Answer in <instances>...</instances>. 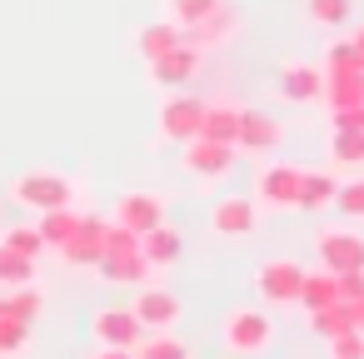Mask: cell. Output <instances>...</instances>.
Returning a JSON list of instances; mask_svg holds the SVG:
<instances>
[{
    "instance_id": "6da1fadb",
    "label": "cell",
    "mask_w": 364,
    "mask_h": 359,
    "mask_svg": "<svg viewBox=\"0 0 364 359\" xmlns=\"http://www.w3.org/2000/svg\"><path fill=\"white\" fill-rule=\"evenodd\" d=\"M220 344H225L235 359H259V354L274 344V319H269V309H255V304L230 309L225 324H220Z\"/></svg>"
},
{
    "instance_id": "7a4b0ae2",
    "label": "cell",
    "mask_w": 364,
    "mask_h": 359,
    "mask_svg": "<svg viewBox=\"0 0 364 359\" xmlns=\"http://www.w3.org/2000/svg\"><path fill=\"white\" fill-rule=\"evenodd\" d=\"M11 200L26 205V210H36V215H46V210L75 205V185H70V175H60V170H26V175L11 185Z\"/></svg>"
},
{
    "instance_id": "3957f363",
    "label": "cell",
    "mask_w": 364,
    "mask_h": 359,
    "mask_svg": "<svg viewBox=\"0 0 364 359\" xmlns=\"http://www.w3.org/2000/svg\"><path fill=\"white\" fill-rule=\"evenodd\" d=\"M180 165L200 180V185H215V180H225L235 165H240V150L235 145H225V140H210V135H195V140H185L180 145Z\"/></svg>"
},
{
    "instance_id": "277c9868",
    "label": "cell",
    "mask_w": 364,
    "mask_h": 359,
    "mask_svg": "<svg viewBox=\"0 0 364 359\" xmlns=\"http://www.w3.org/2000/svg\"><path fill=\"white\" fill-rule=\"evenodd\" d=\"M299 284H304L299 259H264L255 269V289H259L264 304H299Z\"/></svg>"
},
{
    "instance_id": "5b68a950",
    "label": "cell",
    "mask_w": 364,
    "mask_h": 359,
    "mask_svg": "<svg viewBox=\"0 0 364 359\" xmlns=\"http://www.w3.org/2000/svg\"><path fill=\"white\" fill-rule=\"evenodd\" d=\"M155 120H160V140L185 145V140H195L200 125H205V100H195V95H170Z\"/></svg>"
},
{
    "instance_id": "8992f818",
    "label": "cell",
    "mask_w": 364,
    "mask_h": 359,
    "mask_svg": "<svg viewBox=\"0 0 364 359\" xmlns=\"http://www.w3.org/2000/svg\"><path fill=\"white\" fill-rule=\"evenodd\" d=\"M299 165H264L259 185H255V205L259 210H294L299 205Z\"/></svg>"
},
{
    "instance_id": "52a82bcc",
    "label": "cell",
    "mask_w": 364,
    "mask_h": 359,
    "mask_svg": "<svg viewBox=\"0 0 364 359\" xmlns=\"http://www.w3.org/2000/svg\"><path fill=\"white\" fill-rule=\"evenodd\" d=\"M274 90H279V100H289V105H319V100H324V70L309 65V60H289V65H279Z\"/></svg>"
},
{
    "instance_id": "ba28073f",
    "label": "cell",
    "mask_w": 364,
    "mask_h": 359,
    "mask_svg": "<svg viewBox=\"0 0 364 359\" xmlns=\"http://www.w3.org/2000/svg\"><path fill=\"white\" fill-rule=\"evenodd\" d=\"M105 225H110V220L85 215V220H80V230H75L55 254H60L65 264H75V269H95V264L105 259Z\"/></svg>"
},
{
    "instance_id": "9c48e42d",
    "label": "cell",
    "mask_w": 364,
    "mask_h": 359,
    "mask_svg": "<svg viewBox=\"0 0 364 359\" xmlns=\"http://www.w3.org/2000/svg\"><path fill=\"white\" fill-rule=\"evenodd\" d=\"M279 140H284V130L269 110H240V135H235L240 155H274Z\"/></svg>"
},
{
    "instance_id": "30bf717a",
    "label": "cell",
    "mask_w": 364,
    "mask_h": 359,
    "mask_svg": "<svg viewBox=\"0 0 364 359\" xmlns=\"http://www.w3.org/2000/svg\"><path fill=\"white\" fill-rule=\"evenodd\" d=\"M115 220L125 230H135V235H150L155 225H165V195H155V190H125L115 200Z\"/></svg>"
},
{
    "instance_id": "8fae6325",
    "label": "cell",
    "mask_w": 364,
    "mask_h": 359,
    "mask_svg": "<svg viewBox=\"0 0 364 359\" xmlns=\"http://www.w3.org/2000/svg\"><path fill=\"white\" fill-rule=\"evenodd\" d=\"M130 309H135V319H140L145 329H175L180 314H185L180 294H175V289H160V284H140V294H135Z\"/></svg>"
},
{
    "instance_id": "7c38bea8",
    "label": "cell",
    "mask_w": 364,
    "mask_h": 359,
    "mask_svg": "<svg viewBox=\"0 0 364 359\" xmlns=\"http://www.w3.org/2000/svg\"><path fill=\"white\" fill-rule=\"evenodd\" d=\"M319 264L344 274V269H364V235L359 230H319Z\"/></svg>"
},
{
    "instance_id": "4fadbf2b",
    "label": "cell",
    "mask_w": 364,
    "mask_h": 359,
    "mask_svg": "<svg viewBox=\"0 0 364 359\" xmlns=\"http://www.w3.org/2000/svg\"><path fill=\"white\" fill-rule=\"evenodd\" d=\"M90 329H95V344H110V349H135L140 339H145V324L135 319V309H100L95 319H90Z\"/></svg>"
},
{
    "instance_id": "5bb4252c",
    "label": "cell",
    "mask_w": 364,
    "mask_h": 359,
    "mask_svg": "<svg viewBox=\"0 0 364 359\" xmlns=\"http://www.w3.org/2000/svg\"><path fill=\"white\" fill-rule=\"evenodd\" d=\"M195 70H200V50L185 41V45H175L170 55L150 60V85H160V90H185V85L195 80Z\"/></svg>"
},
{
    "instance_id": "9a60e30c",
    "label": "cell",
    "mask_w": 364,
    "mask_h": 359,
    "mask_svg": "<svg viewBox=\"0 0 364 359\" xmlns=\"http://www.w3.org/2000/svg\"><path fill=\"white\" fill-rule=\"evenodd\" d=\"M210 225H215V235H225V240H245V235H255V225H259V205H255L250 195H225V200L215 205Z\"/></svg>"
},
{
    "instance_id": "2e32d148",
    "label": "cell",
    "mask_w": 364,
    "mask_h": 359,
    "mask_svg": "<svg viewBox=\"0 0 364 359\" xmlns=\"http://www.w3.org/2000/svg\"><path fill=\"white\" fill-rule=\"evenodd\" d=\"M95 269H100L110 284H130V289H140V284L155 279V264L145 259V250H115V254H105Z\"/></svg>"
},
{
    "instance_id": "e0dca14e",
    "label": "cell",
    "mask_w": 364,
    "mask_h": 359,
    "mask_svg": "<svg viewBox=\"0 0 364 359\" xmlns=\"http://www.w3.org/2000/svg\"><path fill=\"white\" fill-rule=\"evenodd\" d=\"M240 36V11L230 6V0H225V6L210 16V21H200V26H190L185 31V41L195 45V50H215V45H230Z\"/></svg>"
},
{
    "instance_id": "ac0fdd59",
    "label": "cell",
    "mask_w": 364,
    "mask_h": 359,
    "mask_svg": "<svg viewBox=\"0 0 364 359\" xmlns=\"http://www.w3.org/2000/svg\"><path fill=\"white\" fill-rule=\"evenodd\" d=\"M175 45H185V31L165 16V21H150V26H140L135 31V50H140V60L150 65V60H160V55H170Z\"/></svg>"
},
{
    "instance_id": "d6986e66",
    "label": "cell",
    "mask_w": 364,
    "mask_h": 359,
    "mask_svg": "<svg viewBox=\"0 0 364 359\" xmlns=\"http://www.w3.org/2000/svg\"><path fill=\"white\" fill-rule=\"evenodd\" d=\"M140 250H145V259H150L155 269H170V264L185 254V240H180V230L165 220V225H155L150 235H140Z\"/></svg>"
},
{
    "instance_id": "ffe728a7",
    "label": "cell",
    "mask_w": 364,
    "mask_h": 359,
    "mask_svg": "<svg viewBox=\"0 0 364 359\" xmlns=\"http://www.w3.org/2000/svg\"><path fill=\"white\" fill-rule=\"evenodd\" d=\"M324 105H329V110L364 105V65H359V70H334V75H324Z\"/></svg>"
},
{
    "instance_id": "44dd1931",
    "label": "cell",
    "mask_w": 364,
    "mask_h": 359,
    "mask_svg": "<svg viewBox=\"0 0 364 359\" xmlns=\"http://www.w3.org/2000/svg\"><path fill=\"white\" fill-rule=\"evenodd\" d=\"M80 220H85V215H80L75 205H60V210H46V215L36 220V230H41L46 250H60V245H65V240L80 230Z\"/></svg>"
},
{
    "instance_id": "7402d4cb",
    "label": "cell",
    "mask_w": 364,
    "mask_h": 359,
    "mask_svg": "<svg viewBox=\"0 0 364 359\" xmlns=\"http://www.w3.org/2000/svg\"><path fill=\"white\" fill-rule=\"evenodd\" d=\"M41 309H46V294H41V284H36V279H31V284H16V289L0 294V314H11V319L36 324V319H41Z\"/></svg>"
},
{
    "instance_id": "603a6c76",
    "label": "cell",
    "mask_w": 364,
    "mask_h": 359,
    "mask_svg": "<svg viewBox=\"0 0 364 359\" xmlns=\"http://www.w3.org/2000/svg\"><path fill=\"white\" fill-rule=\"evenodd\" d=\"M334 190H339V185H334L329 170H304V175H299V205H294V210H309V215H314V210H329V205H334Z\"/></svg>"
},
{
    "instance_id": "cb8c5ba5",
    "label": "cell",
    "mask_w": 364,
    "mask_h": 359,
    "mask_svg": "<svg viewBox=\"0 0 364 359\" xmlns=\"http://www.w3.org/2000/svg\"><path fill=\"white\" fill-rule=\"evenodd\" d=\"M200 135H210V140H225V145H235V135H240V105H230V100H205V125H200Z\"/></svg>"
},
{
    "instance_id": "d4e9b609",
    "label": "cell",
    "mask_w": 364,
    "mask_h": 359,
    "mask_svg": "<svg viewBox=\"0 0 364 359\" xmlns=\"http://www.w3.org/2000/svg\"><path fill=\"white\" fill-rule=\"evenodd\" d=\"M339 299V284H334V269H304V284H299V304H304V314L309 309H324V304H334Z\"/></svg>"
},
{
    "instance_id": "484cf974",
    "label": "cell",
    "mask_w": 364,
    "mask_h": 359,
    "mask_svg": "<svg viewBox=\"0 0 364 359\" xmlns=\"http://www.w3.org/2000/svg\"><path fill=\"white\" fill-rule=\"evenodd\" d=\"M135 359H190V344L175 329H145V339L135 344Z\"/></svg>"
},
{
    "instance_id": "4316f807",
    "label": "cell",
    "mask_w": 364,
    "mask_h": 359,
    "mask_svg": "<svg viewBox=\"0 0 364 359\" xmlns=\"http://www.w3.org/2000/svg\"><path fill=\"white\" fill-rule=\"evenodd\" d=\"M309 334H319V339H334V334H344V329H354V314H349V299H334V304H324V309H309Z\"/></svg>"
},
{
    "instance_id": "83f0119b",
    "label": "cell",
    "mask_w": 364,
    "mask_h": 359,
    "mask_svg": "<svg viewBox=\"0 0 364 359\" xmlns=\"http://www.w3.org/2000/svg\"><path fill=\"white\" fill-rule=\"evenodd\" d=\"M304 16L324 31H344L354 21V0H304Z\"/></svg>"
},
{
    "instance_id": "f1b7e54d",
    "label": "cell",
    "mask_w": 364,
    "mask_h": 359,
    "mask_svg": "<svg viewBox=\"0 0 364 359\" xmlns=\"http://www.w3.org/2000/svg\"><path fill=\"white\" fill-rule=\"evenodd\" d=\"M220 6H225V0H165V11H170V21H175L180 31H190V26L210 21Z\"/></svg>"
},
{
    "instance_id": "f546056e",
    "label": "cell",
    "mask_w": 364,
    "mask_h": 359,
    "mask_svg": "<svg viewBox=\"0 0 364 359\" xmlns=\"http://www.w3.org/2000/svg\"><path fill=\"white\" fill-rule=\"evenodd\" d=\"M329 160L334 165H364V130H329Z\"/></svg>"
},
{
    "instance_id": "4dcf8cb0",
    "label": "cell",
    "mask_w": 364,
    "mask_h": 359,
    "mask_svg": "<svg viewBox=\"0 0 364 359\" xmlns=\"http://www.w3.org/2000/svg\"><path fill=\"white\" fill-rule=\"evenodd\" d=\"M31 279H36V259H31V254H16V250L0 245V284L16 289V284H31Z\"/></svg>"
},
{
    "instance_id": "1f68e13d",
    "label": "cell",
    "mask_w": 364,
    "mask_h": 359,
    "mask_svg": "<svg viewBox=\"0 0 364 359\" xmlns=\"http://www.w3.org/2000/svg\"><path fill=\"white\" fill-rule=\"evenodd\" d=\"M0 245L16 250V254H31V259H41V254H46V240H41V230H36V225H11Z\"/></svg>"
},
{
    "instance_id": "d6a6232c",
    "label": "cell",
    "mask_w": 364,
    "mask_h": 359,
    "mask_svg": "<svg viewBox=\"0 0 364 359\" xmlns=\"http://www.w3.org/2000/svg\"><path fill=\"white\" fill-rule=\"evenodd\" d=\"M31 344V324L26 319H11V314H0V359H11Z\"/></svg>"
},
{
    "instance_id": "836d02e7",
    "label": "cell",
    "mask_w": 364,
    "mask_h": 359,
    "mask_svg": "<svg viewBox=\"0 0 364 359\" xmlns=\"http://www.w3.org/2000/svg\"><path fill=\"white\" fill-rule=\"evenodd\" d=\"M334 210H339L344 220H364V175H359V180H344V185L334 190Z\"/></svg>"
},
{
    "instance_id": "e575fe53",
    "label": "cell",
    "mask_w": 364,
    "mask_h": 359,
    "mask_svg": "<svg viewBox=\"0 0 364 359\" xmlns=\"http://www.w3.org/2000/svg\"><path fill=\"white\" fill-rule=\"evenodd\" d=\"M324 344H329V359H364V329H344Z\"/></svg>"
},
{
    "instance_id": "d590c367",
    "label": "cell",
    "mask_w": 364,
    "mask_h": 359,
    "mask_svg": "<svg viewBox=\"0 0 364 359\" xmlns=\"http://www.w3.org/2000/svg\"><path fill=\"white\" fill-rule=\"evenodd\" d=\"M329 130H364V105H344V110H329Z\"/></svg>"
},
{
    "instance_id": "8d00e7d4",
    "label": "cell",
    "mask_w": 364,
    "mask_h": 359,
    "mask_svg": "<svg viewBox=\"0 0 364 359\" xmlns=\"http://www.w3.org/2000/svg\"><path fill=\"white\" fill-rule=\"evenodd\" d=\"M90 359H135V349H110V344H100Z\"/></svg>"
},
{
    "instance_id": "74e56055",
    "label": "cell",
    "mask_w": 364,
    "mask_h": 359,
    "mask_svg": "<svg viewBox=\"0 0 364 359\" xmlns=\"http://www.w3.org/2000/svg\"><path fill=\"white\" fill-rule=\"evenodd\" d=\"M349 314H354V329H364V294H359V299H349Z\"/></svg>"
},
{
    "instance_id": "f35d334b",
    "label": "cell",
    "mask_w": 364,
    "mask_h": 359,
    "mask_svg": "<svg viewBox=\"0 0 364 359\" xmlns=\"http://www.w3.org/2000/svg\"><path fill=\"white\" fill-rule=\"evenodd\" d=\"M344 41H349V45H354V50H359V55H364V26H354V31H349V36H344Z\"/></svg>"
}]
</instances>
